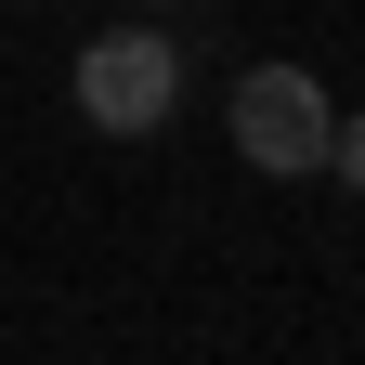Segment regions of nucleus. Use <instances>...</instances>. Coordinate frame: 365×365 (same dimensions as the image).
<instances>
[{
  "mask_svg": "<svg viewBox=\"0 0 365 365\" xmlns=\"http://www.w3.org/2000/svg\"><path fill=\"white\" fill-rule=\"evenodd\" d=\"M182 105V39L170 26H105L78 39V118L105 130V144H157Z\"/></svg>",
  "mask_w": 365,
  "mask_h": 365,
  "instance_id": "obj_1",
  "label": "nucleus"
},
{
  "mask_svg": "<svg viewBox=\"0 0 365 365\" xmlns=\"http://www.w3.org/2000/svg\"><path fill=\"white\" fill-rule=\"evenodd\" d=\"M327 170H339L352 196H365V105H339V130H327Z\"/></svg>",
  "mask_w": 365,
  "mask_h": 365,
  "instance_id": "obj_3",
  "label": "nucleus"
},
{
  "mask_svg": "<svg viewBox=\"0 0 365 365\" xmlns=\"http://www.w3.org/2000/svg\"><path fill=\"white\" fill-rule=\"evenodd\" d=\"M222 130H235V157H248L261 182H300V170H327L339 105H327L313 66H248L235 91H222Z\"/></svg>",
  "mask_w": 365,
  "mask_h": 365,
  "instance_id": "obj_2",
  "label": "nucleus"
}]
</instances>
